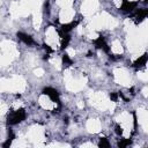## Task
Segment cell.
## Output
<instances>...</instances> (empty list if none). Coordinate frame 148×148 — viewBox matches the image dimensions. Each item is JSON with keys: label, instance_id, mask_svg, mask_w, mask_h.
<instances>
[{"label": "cell", "instance_id": "cell-7", "mask_svg": "<svg viewBox=\"0 0 148 148\" xmlns=\"http://www.w3.org/2000/svg\"><path fill=\"white\" fill-rule=\"evenodd\" d=\"M146 64H147V54H143V56H141V57L134 62V67H135V68H140V67L145 66Z\"/></svg>", "mask_w": 148, "mask_h": 148}, {"label": "cell", "instance_id": "cell-8", "mask_svg": "<svg viewBox=\"0 0 148 148\" xmlns=\"http://www.w3.org/2000/svg\"><path fill=\"white\" fill-rule=\"evenodd\" d=\"M77 25V21H75V22H71V23H68V24H65L64 27H62V32H69L73 28H75Z\"/></svg>", "mask_w": 148, "mask_h": 148}, {"label": "cell", "instance_id": "cell-11", "mask_svg": "<svg viewBox=\"0 0 148 148\" xmlns=\"http://www.w3.org/2000/svg\"><path fill=\"white\" fill-rule=\"evenodd\" d=\"M98 146H99V147H109L110 145H109V142H108L105 139H101V141H99Z\"/></svg>", "mask_w": 148, "mask_h": 148}, {"label": "cell", "instance_id": "cell-13", "mask_svg": "<svg viewBox=\"0 0 148 148\" xmlns=\"http://www.w3.org/2000/svg\"><path fill=\"white\" fill-rule=\"evenodd\" d=\"M116 133H117L118 135H121V134H123V130H121V127H120L119 125L116 126Z\"/></svg>", "mask_w": 148, "mask_h": 148}, {"label": "cell", "instance_id": "cell-5", "mask_svg": "<svg viewBox=\"0 0 148 148\" xmlns=\"http://www.w3.org/2000/svg\"><path fill=\"white\" fill-rule=\"evenodd\" d=\"M17 36H18V38H20L24 44H27V45H32V44H34V40H32V38H31L30 36H28V35H25V34H22V32H18Z\"/></svg>", "mask_w": 148, "mask_h": 148}, {"label": "cell", "instance_id": "cell-1", "mask_svg": "<svg viewBox=\"0 0 148 148\" xmlns=\"http://www.w3.org/2000/svg\"><path fill=\"white\" fill-rule=\"evenodd\" d=\"M25 111L23 109H20V110H16V111H13L9 117H8V124L9 125H15L22 120H24L25 118Z\"/></svg>", "mask_w": 148, "mask_h": 148}, {"label": "cell", "instance_id": "cell-4", "mask_svg": "<svg viewBox=\"0 0 148 148\" xmlns=\"http://www.w3.org/2000/svg\"><path fill=\"white\" fill-rule=\"evenodd\" d=\"M95 45H96V47H98V49H102V50H104L105 52H109V46H108V44H106V42H105V39L103 38V37H98L96 40H95Z\"/></svg>", "mask_w": 148, "mask_h": 148}, {"label": "cell", "instance_id": "cell-2", "mask_svg": "<svg viewBox=\"0 0 148 148\" xmlns=\"http://www.w3.org/2000/svg\"><path fill=\"white\" fill-rule=\"evenodd\" d=\"M43 94L49 96L53 102H59V94H58V91L56 89H53V88H45L43 90Z\"/></svg>", "mask_w": 148, "mask_h": 148}, {"label": "cell", "instance_id": "cell-6", "mask_svg": "<svg viewBox=\"0 0 148 148\" xmlns=\"http://www.w3.org/2000/svg\"><path fill=\"white\" fill-rule=\"evenodd\" d=\"M147 14H148L147 9H139L136 12V14H135V21L136 22H141L143 18H146Z\"/></svg>", "mask_w": 148, "mask_h": 148}, {"label": "cell", "instance_id": "cell-9", "mask_svg": "<svg viewBox=\"0 0 148 148\" xmlns=\"http://www.w3.org/2000/svg\"><path fill=\"white\" fill-rule=\"evenodd\" d=\"M131 143V140L130 139H124V140H121V141H119V143H118V146L120 147V148H124V147H126V146H128Z\"/></svg>", "mask_w": 148, "mask_h": 148}, {"label": "cell", "instance_id": "cell-12", "mask_svg": "<svg viewBox=\"0 0 148 148\" xmlns=\"http://www.w3.org/2000/svg\"><path fill=\"white\" fill-rule=\"evenodd\" d=\"M118 96H119V95H118V94H116V92H111V94H110V98H111L112 101H114V102L117 101Z\"/></svg>", "mask_w": 148, "mask_h": 148}, {"label": "cell", "instance_id": "cell-10", "mask_svg": "<svg viewBox=\"0 0 148 148\" xmlns=\"http://www.w3.org/2000/svg\"><path fill=\"white\" fill-rule=\"evenodd\" d=\"M62 62H64V65H66V66L72 65V60L69 59V57H68L67 54H64V56H62Z\"/></svg>", "mask_w": 148, "mask_h": 148}, {"label": "cell", "instance_id": "cell-3", "mask_svg": "<svg viewBox=\"0 0 148 148\" xmlns=\"http://www.w3.org/2000/svg\"><path fill=\"white\" fill-rule=\"evenodd\" d=\"M136 2L134 1H130V0H123V5L120 7V9L123 12H132L133 9H135L136 7Z\"/></svg>", "mask_w": 148, "mask_h": 148}]
</instances>
